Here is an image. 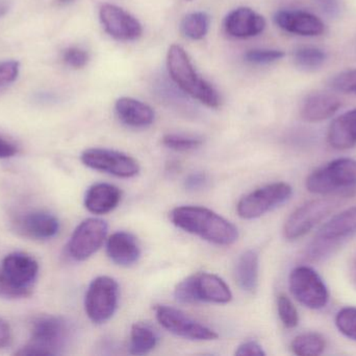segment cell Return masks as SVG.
Masks as SVG:
<instances>
[{"instance_id":"34","label":"cell","mask_w":356,"mask_h":356,"mask_svg":"<svg viewBox=\"0 0 356 356\" xmlns=\"http://www.w3.org/2000/svg\"><path fill=\"white\" fill-rule=\"evenodd\" d=\"M63 61L71 68H83L89 62V54L79 47H70L63 54Z\"/></svg>"},{"instance_id":"9","label":"cell","mask_w":356,"mask_h":356,"mask_svg":"<svg viewBox=\"0 0 356 356\" xmlns=\"http://www.w3.org/2000/svg\"><path fill=\"white\" fill-rule=\"evenodd\" d=\"M291 293L303 307L321 309L327 305L330 293L319 274L307 265L293 270L289 279Z\"/></svg>"},{"instance_id":"19","label":"cell","mask_w":356,"mask_h":356,"mask_svg":"<svg viewBox=\"0 0 356 356\" xmlns=\"http://www.w3.org/2000/svg\"><path fill=\"white\" fill-rule=\"evenodd\" d=\"M106 253L116 265L131 267L141 257V248L135 235L129 232L119 231L108 238Z\"/></svg>"},{"instance_id":"29","label":"cell","mask_w":356,"mask_h":356,"mask_svg":"<svg viewBox=\"0 0 356 356\" xmlns=\"http://www.w3.org/2000/svg\"><path fill=\"white\" fill-rule=\"evenodd\" d=\"M277 311L280 321L284 327L295 328L299 323L298 311L288 296L282 294L277 297Z\"/></svg>"},{"instance_id":"21","label":"cell","mask_w":356,"mask_h":356,"mask_svg":"<svg viewBox=\"0 0 356 356\" xmlns=\"http://www.w3.org/2000/svg\"><path fill=\"white\" fill-rule=\"evenodd\" d=\"M121 190L108 183L92 185L86 192L85 207L94 215H106L114 210L121 201Z\"/></svg>"},{"instance_id":"5","label":"cell","mask_w":356,"mask_h":356,"mask_svg":"<svg viewBox=\"0 0 356 356\" xmlns=\"http://www.w3.org/2000/svg\"><path fill=\"white\" fill-rule=\"evenodd\" d=\"M175 296L184 304L209 302L226 304L232 299V291L222 278L215 274L197 273L177 284Z\"/></svg>"},{"instance_id":"10","label":"cell","mask_w":356,"mask_h":356,"mask_svg":"<svg viewBox=\"0 0 356 356\" xmlns=\"http://www.w3.org/2000/svg\"><path fill=\"white\" fill-rule=\"evenodd\" d=\"M332 199H318L298 207L286 219L284 235L288 240H296L307 235L338 207Z\"/></svg>"},{"instance_id":"17","label":"cell","mask_w":356,"mask_h":356,"mask_svg":"<svg viewBox=\"0 0 356 356\" xmlns=\"http://www.w3.org/2000/svg\"><path fill=\"white\" fill-rule=\"evenodd\" d=\"M17 232L33 240H50L58 233L60 222L43 211L27 213L15 222Z\"/></svg>"},{"instance_id":"2","label":"cell","mask_w":356,"mask_h":356,"mask_svg":"<svg viewBox=\"0 0 356 356\" xmlns=\"http://www.w3.org/2000/svg\"><path fill=\"white\" fill-rule=\"evenodd\" d=\"M167 67L173 81L182 91L209 108L219 107L218 92L197 73L181 46L172 45L169 48Z\"/></svg>"},{"instance_id":"32","label":"cell","mask_w":356,"mask_h":356,"mask_svg":"<svg viewBox=\"0 0 356 356\" xmlns=\"http://www.w3.org/2000/svg\"><path fill=\"white\" fill-rule=\"evenodd\" d=\"M163 144L170 150L177 152H186L195 150L202 144V140L199 138L188 137V136L168 134L163 137Z\"/></svg>"},{"instance_id":"39","label":"cell","mask_w":356,"mask_h":356,"mask_svg":"<svg viewBox=\"0 0 356 356\" xmlns=\"http://www.w3.org/2000/svg\"><path fill=\"white\" fill-rule=\"evenodd\" d=\"M12 342V330L6 320L0 318V349L6 348Z\"/></svg>"},{"instance_id":"18","label":"cell","mask_w":356,"mask_h":356,"mask_svg":"<svg viewBox=\"0 0 356 356\" xmlns=\"http://www.w3.org/2000/svg\"><path fill=\"white\" fill-rule=\"evenodd\" d=\"M226 33L234 38L255 37L263 33L266 27V20L249 8H238L232 10L224 21Z\"/></svg>"},{"instance_id":"36","label":"cell","mask_w":356,"mask_h":356,"mask_svg":"<svg viewBox=\"0 0 356 356\" xmlns=\"http://www.w3.org/2000/svg\"><path fill=\"white\" fill-rule=\"evenodd\" d=\"M263 347L255 341H247L242 343L236 350L238 356H261L265 355Z\"/></svg>"},{"instance_id":"14","label":"cell","mask_w":356,"mask_h":356,"mask_svg":"<svg viewBox=\"0 0 356 356\" xmlns=\"http://www.w3.org/2000/svg\"><path fill=\"white\" fill-rule=\"evenodd\" d=\"M0 270L15 290L22 293L24 297L31 296L39 272V265L33 256L23 252L10 253L4 257Z\"/></svg>"},{"instance_id":"40","label":"cell","mask_w":356,"mask_h":356,"mask_svg":"<svg viewBox=\"0 0 356 356\" xmlns=\"http://www.w3.org/2000/svg\"><path fill=\"white\" fill-rule=\"evenodd\" d=\"M18 150L13 142L0 137V159L10 158L17 154Z\"/></svg>"},{"instance_id":"16","label":"cell","mask_w":356,"mask_h":356,"mask_svg":"<svg viewBox=\"0 0 356 356\" xmlns=\"http://www.w3.org/2000/svg\"><path fill=\"white\" fill-rule=\"evenodd\" d=\"M274 20L280 29L294 35L316 37L325 31L323 21L316 15L305 10H280L276 13Z\"/></svg>"},{"instance_id":"25","label":"cell","mask_w":356,"mask_h":356,"mask_svg":"<svg viewBox=\"0 0 356 356\" xmlns=\"http://www.w3.org/2000/svg\"><path fill=\"white\" fill-rule=\"evenodd\" d=\"M158 336L148 324H134L131 332L129 353L134 355H144L156 348L158 344Z\"/></svg>"},{"instance_id":"6","label":"cell","mask_w":356,"mask_h":356,"mask_svg":"<svg viewBox=\"0 0 356 356\" xmlns=\"http://www.w3.org/2000/svg\"><path fill=\"white\" fill-rule=\"evenodd\" d=\"M69 327L62 318L45 316L38 318L31 330V342L16 355H56L66 346Z\"/></svg>"},{"instance_id":"1","label":"cell","mask_w":356,"mask_h":356,"mask_svg":"<svg viewBox=\"0 0 356 356\" xmlns=\"http://www.w3.org/2000/svg\"><path fill=\"white\" fill-rule=\"evenodd\" d=\"M169 217L179 229L218 246H230L238 238V228L234 224L204 207H177Z\"/></svg>"},{"instance_id":"41","label":"cell","mask_w":356,"mask_h":356,"mask_svg":"<svg viewBox=\"0 0 356 356\" xmlns=\"http://www.w3.org/2000/svg\"><path fill=\"white\" fill-rule=\"evenodd\" d=\"M318 3L326 14L336 16L340 12L338 0H318Z\"/></svg>"},{"instance_id":"11","label":"cell","mask_w":356,"mask_h":356,"mask_svg":"<svg viewBox=\"0 0 356 356\" xmlns=\"http://www.w3.org/2000/svg\"><path fill=\"white\" fill-rule=\"evenodd\" d=\"M81 162L95 171L119 178H133L140 173L138 161L129 155L108 148H89L81 156Z\"/></svg>"},{"instance_id":"35","label":"cell","mask_w":356,"mask_h":356,"mask_svg":"<svg viewBox=\"0 0 356 356\" xmlns=\"http://www.w3.org/2000/svg\"><path fill=\"white\" fill-rule=\"evenodd\" d=\"M20 72V63L18 61H4L0 63V89L10 85L16 81Z\"/></svg>"},{"instance_id":"4","label":"cell","mask_w":356,"mask_h":356,"mask_svg":"<svg viewBox=\"0 0 356 356\" xmlns=\"http://www.w3.org/2000/svg\"><path fill=\"white\" fill-rule=\"evenodd\" d=\"M355 234L356 206L334 215L321 226L307 249V257L311 261L323 259Z\"/></svg>"},{"instance_id":"12","label":"cell","mask_w":356,"mask_h":356,"mask_svg":"<svg viewBox=\"0 0 356 356\" xmlns=\"http://www.w3.org/2000/svg\"><path fill=\"white\" fill-rule=\"evenodd\" d=\"M108 231V224L104 219L91 217L81 222L69 240L68 253L71 258L87 261L104 245Z\"/></svg>"},{"instance_id":"26","label":"cell","mask_w":356,"mask_h":356,"mask_svg":"<svg viewBox=\"0 0 356 356\" xmlns=\"http://www.w3.org/2000/svg\"><path fill=\"white\" fill-rule=\"evenodd\" d=\"M326 348V341L321 334L315 332L300 334L293 340L291 349L293 353L300 356L322 355Z\"/></svg>"},{"instance_id":"13","label":"cell","mask_w":356,"mask_h":356,"mask_svg":"<svg viewBox=\"0 0 356 356\" xmlns=\"http://www.w3.org/2000/svg\"><path fill=\"white\" fill-rule=\"evenodd\" d=\"M154 311L159 323L179 338L192 341H213L219 336L211 328L195 321L175 307L156 305Z\"/></svg>"},{"instance_id":"24","label":"cell","mask_w":356,"mask_h":356,"mask_svg":"<svg viewBox=\"0 0 356 356\" xmlns=\"http://www.w3.org/2000/svg\"><path fill=\"white\" fill-rule=\"evenodd\" d=\"M259 253L248 250L236 261L234 276L238 286L245 292L253 294L259 286Z\"/></svg>"},{"instance_id":"30","label":"cell","mask_w":356,"mask_h":356,"mask_svg":"<svg viewBox=\"0 0 356 356\" xmlns=\"http://www.w3.org/2000/svg\"><path fill=\"white\" fill-rule=\"evenodd\" d=\"M328 86L334 91L356 95V69L338 73L330 79Z\"/></svg>"},{"instance_id":"27","label":"cell","mask_w":356,"mask_h":356,"mask_svg":"<svg viewBox=\"0 0 356 356\" xmlns=\"http://www.w3.org/2000/svg\"><path fill=\"white\" fill-rule=\"evenodd\" d=\"M209 15L203 12L191 13L181 22L182 33L192 40L202 39L209 31Z\"/></svg>"},{"instance_id":"15","label":"cell","mask_w":356,"mask_h":356,"mask_svg":"<svg viewBox=\"0 0 356 356\" xmlns=\"http://www.w3.org/2000/svg\"><path fill=\"white\" fill-rule=\"evenodd\" d=\"M99 18L108 35L120 41H134L143 33L141 23L114 4L104 3L100 8Z\"/></svg>"},{"instance_id":"33","label":"cell","mask_w":356,"mask_h":356,"mask_svg":"<svg viewBox=\"0 0 356 356\" xmlns=\"http://www.w3.org/2000/svg\"><path fill=\"white\" fill-rule=\"evenodd\" d=\"M284 56V52L277 49H253L245 54L247 62L253 64H270Z\"/></svg>"},{"instance_id":"38","label":"cell","mask_w":356,"mask_h":356,"mask_svg":"<svg viewBox=\"0 0 356 356\" xmlns=\"http://www.w3.org/2000/svg\"><path fill=\"white\" fill-rule=\"evenodd\" d=\"M207 178L204 173H196L188 176L186 179V188L188 190H198L204 187Z\"/></svg>"},{"instance_id":"31","label":"cell","mask_w":356,"mask_h":356,"mask_svg":"<svg viewBox=\"0 0 356 356\" xmlns=\"http://www.w3.org/2000/svg\"><path fill=\"white\" fill-rule=\"evenodd\" d=\"M336 325L341 334L356 341V309L346 307L341 309L336 317Z\"/></svg>"},{"instance_id":"22","label":"cell","mask_w":356,"mask_h":356,"mask_svg":"<svg viewBox=\"0 0 356 356\" xmlns=\"http://www.w3.org/2000/svg\"><path fill=\"white\" fill-rule=\"evenodd\" d=\"M327 141L334 150H350L356 146V109L340 115L330 123Z\"/></svg>"},{"instance_id":"20","label":"cell","mask_w":356,"mask_h":356,"mask_svg":"<svg viewBox=\"0 0 356 356\" xmlns=\"http://www.w3.org/2000/svg\"><path fill=\"white\" fill-rule=\"evenodd\" d=\"M342 107V100L334 94L316 92L303 100L300 115L307 123H320L334 116Z\"/></svg>"},{"instance_id":"3","label":"cell","mask_w":356,"mask_h":356,"mask_svg":"<svg viewBox=\"0 0 356 356\" xmlns=\"http://www.w3.org/2000/svg\"><path fill=\"white\" fill-rule=\"evenodd\" d=\"M307 190L320 196H350L356 192V160L339 158L316 169L305 182Z\"/></svg>"},{"instance_id":"7","label":"cell","mask_w":356,"mask_h":356,"mask_svg":"<svg viewBox=\"0 0 356 356\" xmlns=\"http://www.w3.org/2000/svg\"><path fill=\"white\" fill-rule=\"evenodd\" d=\"M118 302L119 286L116 280L99 276L91 282L86 293V314L93 323H106L116 313Z\"/></svg>"},{"instance_id":"44","label":"cell","mask_w":356,"mask_h":356,"mask_svg":"<svg viewBox=\"0 0 356 356\" xmlns=\"http://www.w3.org/2000/svg\"><path fill=\"white\" fill-rule=\"evenodd\" d=\"M353 280H355V282L356 284V257H355V263H353Z\"/></svg>"},{"instance_id":"28","label":"cell","mask_w":356,"mask_h":356,"mask_svg":"<svg viewBox=\"0 0 356 356\" xmlns=\"http://www.w3.org/2000/svg\"><path fill=\"white\" fill-rule=\"evenodd\" d=\"M327 58V54L317 47H301L294 52V62L303 70H316L320 68Z\"/></svg>"},{"instance_id":"43","label":"cell","mask_w":356,"mask_h":356,"mask_svg":"<svg viewBox=\"0 0 356 356\" xmlns=\"http://www.w3.org/2000/svg\"><path fill=\"white\" fill-rule=\"evenodd\" d=\"M73 0H56V2H58V4H60V6H65V4L70 3V2H72Z\"/></svg>"},{"instance_id":"23","label":"cell","mask_w":356,"mask_h":356,"mask_svg":"<svg viewBox=\"0 0 356 356\" xmlns=\"http://www.w3.org/2000/svg\"><path fill=\"white\" fill-rule=\"evenodd\" d=\"M115 109L119 119L129 127H146L154 121V111L152 107L135 98H119Z\"/></svg>"},{"instance_id":"8","label":"cell","mask_w":356,"mask_h":356,"mask_svg":"<svg viewBox=\"0 0 356 356\" xmlns=\"http://www.w3.org/2000/svg\"><path fill=\"white\" fill-rule=\"evenodd\" d=\"M292 194L293 189L289 184H269L243 196L236 205V211L242 219H257L284 204Z\"/></svg>"},{"instance_id":"42","label":"cell","mask_w":356,"mask_h":356,"mask_svg":"<svg viewBox=\"0 0 356 356\" xmlns=\"http://www.w3.org/2000/svg\"><path fill=\"white\" fill-rule=\"evenodd\" d=\"M10 10V2L8 0H0V18L3 17Z\"/></svg>"},{"instance_id":"37","label":"cell","mask_w":356,"mask_h":356,"mask_svg":"<svg viewBox=\"0 0 356 356\" xmlns=\"http://www.w3.org/2000/svg\"><path fill=\"white\" fill-rule=\"evenodd\" d=\"M0 297L10 299L24 298L23 294H21L19 291L15 290V288L6 281V278L2 275L1 270H0Z\"/></svg>"}]
</instances>
